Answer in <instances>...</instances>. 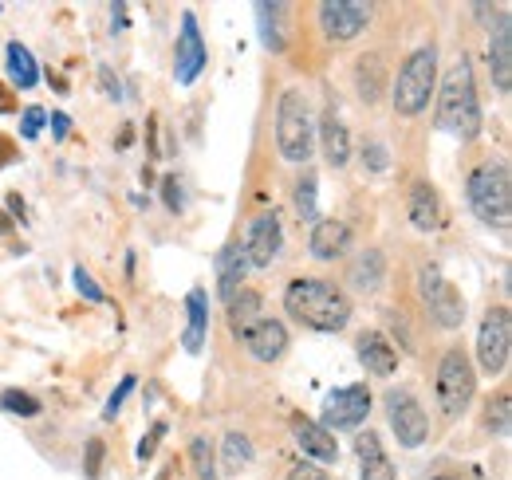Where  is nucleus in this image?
<instances>
[{
  "instance_id": "1",
  "label": "nucleus",
  "mask_w": 512,
  "mask_h": 480,
  "mask_svg": "<svg viewBox=\"0 0 512 480\" xmlns=\"http://www.w3.org/2000/svg\"><path fill=\"white\" fill-rule=\"evenodd\" d=\"M481 126H485V115L477 99V75H473V63L461 56L438 79V130H446L457 142H477Z\"/></svg>"
},
{
  "instance_id": "2",
  "label": "nucleus",
  "mask_w": 512,
  "mask_h": 480,
  "mask_svg": "<svg viewBox=\"0 0 512 480\" xmlns=\"http://www.w3.org/2000/svg\"><path fill=\"white\" fill-rule=\"evenodd\" d=\"M351 307L343 288L327 284V280H292L284 288V311L308 327V331H320V335H339L347 323H351Z\"/></svg>"
},
{
  "instance_id": "3",
  "label": "nucleus",
  "mask_w": 512,
  "mask_h": 480,
  "mask_svg": "<svg viewBox=\"0 0 512 480\" xmlns=\"http://www.w3.org/2000/svg\"><path fill=\"white\" fill-rule=\"evenodd\" d=\"M434 91H438V48L434 44H422V48H414L406 56V63L398 67V75L390 79L394 115H402V119L426 115Z\"/></svg>"
},
{
  "instance_id": "4",
  "label": "nucleus",
  "mask_w": 512,
  "mask_h": 480,
  "mask_svg": "<svg viewBox=\"0 0 512 480\" xmlns=\"http://www.w3.org/2000/svg\"><path fill=\"white\" fill-rule=\"evenodd\" d=\"M465 197H469V209L481 225L501 229V233L512 225V178L505 162L477 166L465 181Z\"/></svg>"
},
{
  "instance_id": "5",
  "label": "nucleus",
  "mask_w": 512,
  "mask_h": 480,
  "mask_svg": "<svg viewBox=\"0 0 512 480\" xmlns=\"http://www.w3.org/2000/svg\"><path fill=\"white\" fill-rule=\"evenodd\" d=\"M276 146L280 158L292 166H308L316 154V126H312V103L304 91L288 87L276 103Z\"/></svg>"
},
{
  "instance_id": "6",
  "label": "nucleus",
  "mask_w": 512,
  "mask_h": 480,
  "mask_svg": "<svg viewBox=\"0 0 512 480\" xmlns=\"http://www.w3.org/2000/svg\"><path fill=\"white\" fill-rule=\"evenodd\" d=\"M434 398H438V410L449 421L461 418L473 406V398H477V370H473V362H469V355L461 347H449L446 355L438 359Z\"/></svg>"
},
{
  "instance_id": "7",
  "label": "nucleus",
  "mask_w": 512,
  "mask_h": 480,
  "mask_svg": "<svg viewBox=\"0 0 512 480\" xmlns=\"http://www.w3.org/2000/svg\"><path fill=\"white\" fill-rule=\"evenodd\" d=\"M418 296L426 303V315H430L442 331H457V327L465 323V296L442 276L438 264H426V268L418 272Z\"/></svg>"
},
{
  "instance_id": "8",
  "label": "nucleus",
  "mask_w": 512,
  "mask_h": 480,
  "mask_svg": "<svg viewBox=\"0 0 512 480\" xmlns=\"http://www.w3.org/2000/svg\"><path fill=\"white\" fill-rule=\"evenodd\" d=\"M512 355V311L509 307H489L481 327H477V366L493 378L509 370Z\"/></svg>"
},
{
  "instance_id": "9",
  "label": "nucleus",
  "mask_w": 512,
  "mask_h": 480,
  "mask_svg": "<svg viewBox=\"0 0 512 480\" xmlns=\"http://www.w3.org/2000/svg\"><path fill=\"white\" fill-rule=\"evenodd\" d=\"M386 421H390V433L402 449H422L430 441V418L422 410V402L410 394V390H390L386 394Z\"/></svg>"
},
{
  "instance_id": "10",
  "label": "nucleus",
  "mask_w": 512,
  "mask_h": 480,
  "mask_svg": "<svg viewBox=\"0 0 512 480\" xmlns=\"http://www.w3.org/2000/svg\"><path fill=\"white\" fill-rule=\"evenodd\" d=\"M371 406H375V398H371L367 382L339 386V390H331V394L323 398L320 425L327 433H335V429H359L363 421L371 418Z\"/></svg>"
},
{
  "instance_id": "11",
  "label": "nucleus",
  "mask_w": 512,
  "mask_h": 480,
  "mask_svg": "<svg viewBox=\"0 0 512 480\" xmlns=\"http://www.w3.org/2000/svg\"><path fill=\"white\" fill-rule=\"evenodd\" d=\"M205 67H209V44L201 36L197 16L186 8L182 12V28H178V44H174V79H178V87H193Z\"/></svg>"
},
{
  "instance_id": "12",
  "label": "nucleus",
  "mask_w": 512,
  "mask_h": 480,
  "mask_svg": "<svg viewBox=\"0 0 512 480\" xmlns=\"http://www.w3.org/2000/svg\"><path fill=\"white\" fill-rule=\"evenodd\" d=\"M320 28L327 40L347 44L371 28V4L359 0H323L320 4Z\"/></svg>"
},
{
  "instance_id": "13",
  "label": "nucleus",
  "mask_w": 512,
  "mask_h": 480,
  "mask_svg": "<svg viewBox=\"0 0 512 480\" xmlns=\"http://www.w3.org/2000/svg\"><path fill=\"white\" fill-rule=\"evenodd\" d=\"M241 248H245L249 268H272V260H276L280 248H284V221H280V213H276V209L256 213L249 233L241 240Z\"/></svg>"
},
{
  "instance_id": "14",
  "label": "nucleus",
  "mask_w": 512,
  "mask_h": 480,
  "mask_svg": "<svg viewBox=\"0 0 512 480\" xmlns=\"http://www.w3.org/2000/svg\"><path fill=\"white\" fill-rule=\"evenodd\" d=\"M292 437L296 445L304 449V461L320 465V469H331L339 461V441L335 433H327L320 421H312L308 414H292Z\"/></svg>"
},
{
  "instance_id": "15",
  "label": "nucleus",
  "mask_w": 512,
  "mask_h": 480,
  "mask_svg": "<svg viewBox=\"0 0 512 480\" xmlns=\"http://www.w3.org/2000/svg\"><path fill=\"white\" fill-rule=\"evenodd\" d=\"M237 339L249 347V355L256 362H276L284 359V351H288V327L280 319H268V315H260L253 327H245Z\"/></svg>"
},
{
  "instance_id": "16",
  "label": "nucleus",
  "mask_w": 512,
  "mask_h": 480,
  "mask_svg": "<svg viewBox=\"0 0 512 480\" xmlns=\"http://www.w3.org/2000/svg\"><path fill=\"white\" fill-rule=\"evenodd\" d=\"M351 244H355V233H351V225L339 221V217H320V221L312 225V237H308L312 256L323 260V264L343 260V256L351 252Z\"/></svg>"
},
{
  "instance_id": "17",
  "label": "nucleus",
  "mask_w": 512,
  "mask_h": 480,
  "mask_svg": "<svg viewBox=\"0 0 512 480\" xmlns=\"http://www.w3.org/2000/svg\"><path fill=\"white\" fill-rule=\"evenodd\" d=\"M253 12H256V36H260L264 52L280 56L288 48V20H284L288 16V4L284 0H256Z\"/></svg>"
},
{
  "instance_id": "18",
  "label": "nucleus",
  "mask_w": 512,
  "mask_h": 480,
  "mask_svg": "<svg viewBox=\"0 0 512 480\" xmlns=\"http://www.w3.org/2000/svg\"><path fill=\"white\" fill-rule=\"evenodd\" d=\"M320 150L327 158V166H335V170H343L351 162V130H347V122H343L335 103L320 115Z\"/></svg>"
},
{
  "instance_id": "19",
  "label": "nucleus",
  "mask_w": 512,
  "mask_h": 480,
  "mask_svg": "<svg viewBox=\"0 0 512 480\" xmlns=\"http://www.w3.org/2000/svg\"><path fill=\"white\" fill-rule=\"evenodd\" d=\"M355 457H359V477L363 480H398V469L386 457L383 441H379L375 429H363L355 437Z\"/></svg>"
},
{
  "instance_id": "20",
  "label": "nucleus",
  "mask_w": 512,
  "mask_h": 480,
  "mask_svg": "<svg viewBox=\"0 0 512 480\" xmlns=\"http://www.w3.org/2000/svg\"><path fill=\"white\" fill-rule=\"evenodd\" d=\"M245 276H249V260H245L241 240H233L217 252V296H221V303H229L245 288Z\"/></svg>"
},
{
  "instance_id": "21",
  "label": "nucleus",
  "mask_w": 512,
  "mask_h": 480,
  "mask_svg": "<svg viewBox=\"0 0 512 480\" xmlns=\"http://www.w3.org/2000/svg\"><path fill=\"white\" fill-rule=\"evenodd\" d=\"M442 221H446V213H442L438 189H434L430 181H414V185H410V225H414L418 233H438Z\"/></svg>"
},
{
  "instance_id": "22",
  "label": "nucleus",
  "mask_w": 512,
  "mask_h": 480,
  "mask_svg": "<svg viewBox=\"0 0 512 480\" xmlns=\"http://www.w3.org/2000/svg\"><path fill=\"white\" fill-rule=\"evenodd\" d=\"M489 75H493V87L501 95L512 91V20L501 16L497 32H493V44H489Z\"/></svg>"
},
{
  "instance_id": "23",
  "label": "nucleus",
  "mask_w": 512,
  "mask_h": 480,
  "mask_svg": "<svg viewBox=\"0 0 512 480\" xmlns=\"http://www.w3.org/2000/svg\"><path fill=\"white\" fill-rule=\"evenodd\" d=\"M355 355H359V362L367 366V374H375V378H390V374L398 370V351L390 347V339H386V335H379V331L359 335Z\"/></svg>"
},
{
  "instance_id": "24",
  "label": "nucleus",
  "mask_w": 512,
  "mask_h": 480,
  "mask_svg": "<svg viewBox=\"0 0 512 480\" xmlns=\"http://www.w3.org/2000/svg\"><path fill=\"white\" fill-rule=\"evenodd\" d=\"M205 335H209V292L190 288V296H186V335H182L186 355L205 351Z\"/></svg>"
},
{
  "instance_id": "25",
  "label": "nucleus",
  "mask_w": 512,
  "mask_h": 480,
  "mask_svg": "<svg viewBox=\"0 0 512 480\" xmlns=\"http://www.w3.org/2000/svg\"><path fill=\"white\" fill-rule=\"evenodd\" d=\"M347 280H351V288H355V292H363V296L379 292V288H383V280H386L383 248H367V252H359V256L351 260V272H347Z\"/></svg>"
},
{
  "instance_id": "26",
  "label": "nucleus",
  "mask_w": 512,
  "mask_h": 480,
  "mask_svg": "<svg viewBox=\"0 0 512 480\" xmlns=\"http://www.w3.org/2000/svg\"><path fill=\"white\" fill-rule=\"evenodd\" d=\"M217 469L221 473H229V477H237V473H245L249 465L256 461V445L249 433H241V429H229L225 437H221V453H217Z\"/></svg>"
},
{
  "instance_id": "27",
  "label": "nucleus",
  "mask_w": 512,
  "mask_h": 480,
  "mask_svg": "<svg viewBox=\"0 0 512 480\" xmlns=\"http://www.w3.org/2000/svg\"><path fill=\"white\" fill-rule=\"evenodd\" d=\"M4 71H8V79H12L16 91H32L40 83V63L32 60V52L20 40H12L4 48Z\"/></svg>"
},
{
  "instance_id": "28",
  "label": "nucleus",
  "mask_w": 512,
  "mask_h": 480,
  "mask_svg": "<svg viewBox=\"0 0 512 480\" xmlns=\"http://www.w3.org/2000/svg\"><path fill=\"white\" fill-rule=\"evenodd\" d=\"M386 63L383 56H363V60L355 63V91H359V99L363 103H379L383 99V91H386Z\"/></svg>"
},
{
  "instance_id": "29",
  "label": "nucleus",
  "mask_w": 512,
  "mask_h": 480,
  "mask_svg": "<svg viewBox=\"0 0 512 480\" xmlns=\"http://www.w3.org/2000/svg\"><path fill=\"white\" fill-rule=\"evenodd\" d=\"M292 209H296V217H300V221H308V225H316V221H320V174H316L312 166H304V170H300V178H296V189H292Z\"/></svg>"
},
{
  "instance_id": "30",
  "label": "nucleus",
  "mask_w": 512,
  "mask_h": 480,
  "mask_svg": "<svg viewBox=\"0 0 512 480\" xmlns=\"http://www.w3.org/2000/svg\"><path fill=\"white\" fill-rule=\"evenodd\" d=\"M229 307V323H233V331L241 335L245 327H253L256 319H260V296H256L253 288H241L233 300L225 303Z\"/></svg>"
},
{
  "instance_id": "31",
  "label": "nucleus",
  "mask_w": 512,
  "mask_h": 480,
  "mask_svg": "<svg viewBox=\"0 0 512 480\" xmlns=\"http://www.w3.org/2000/svg\"><path fill=\"white\" fill-rule=\"evenodd\" d=\"M190 465L197 480H221V469H217V449L205 441V437H193L190 441Z\"/></svg>"
},
{
  "instance_id": "32",
  "label": "nucleus",
  "mask_w": 512,
  "mask_h": 480,
  "mask_svg": "<svg viewBox=\"0 0 512 480\" xmlns=\"http://www.w3.org/2000/svg\"><path fill=\"white\" fill-rule=\"evenodd\" d=\"M0 410H4V414H16V418H36L44 406H40V398H32L28 390H4V394H0Z\"/></svg>"
},
{
  "instance_id": "33",
  "label": "nucleus",
  "mask_w": 512,
  "mask_h": 480,
  "mask_svg": "<svg viewBox=\"0 0 512 480\" xmlns=\"http://www.w3.org/2000/svg\"><path fill=\"white\" fill-rule=\"evenodd\" d=\"M485 429H489V433H497V437H509L512 433L509 394H497V402H493V406H489V414H485Z\"/></svg>"
},
{
  "instance_id": "34",
  "label": "nucleus",
  "mask_w": 512,
  "mask_h": 480,
  "mask_svg": "<svg viewBox=\"0 0 512 480\" xmlns=\"http://www.w3.org/2000/svg\"><path fill=\"white\" fill-rule=\"evenodd\" d=\"M71 288H75L87 303H107V292L95 284V276H91L83 264H79V268H71Z\"/></svg>"
},
{
  "instance_id": "35",
  "label": "nucleus",
  "mask_w": 512,
  "mask_h": 480,
  "mask_svg": "<svg viewBox=\"0 0 512 480\" xmlns=\"http://www.w3.org/2000/svg\"><path fill=\"white\" fill-rule=\"evenodd\" d=\"M134 390H138V378H134V374H123V378H119V386H115V390H111V398H107V406H103V418L111 421V418H119V410H123V402H127L130 394H134Z\"/></svg>"
},
{
  "instance_id": "36",
  "label": "nucleus",
  "mask_w": 512,
  "mask_h": 480,
  "mask_svg": "<svg viewBox=\"0 0 512 480\" xmlns=\"http://www.w3.org/2000/svg\"><path fill=\"white\" fill-rule=\"evenodd\" d=\"M44 122H48V111H44V107H24V111H20V138H24V142H36L40 130H44Z\"/></svg>"
},
{
  "instance_id": "37",
  "label": "nucleus",
  "mask_w": 512,
  "mask_h": 480,
  "mask_svg": "<svg viewBox=\"0 0 512 480\" xmlns=\"http://www.w3.org/2000/svg\"><path fill=\"white\" fill-rule=\"evenodd\" d=\"M103 461H107V445H103L99 437H91V441H87V449H83V473H87L91 480H99Z\"/></svg>"
},
{
  "instance_id": "38",
  "label": "nucleus",
  "mask_w": 512,
  "mask_h": 480,
  "mask_svg": "<svg viewBox=\"0 0 512 480\" xmlns=\"http://www.w3.org/2000/svg\"><path fill=\"white\" fill-rule=\"evenodd\" d=\"M162 201H166L170 213H182V209H186V193H182L178 174H166V178H162Z\"/></svg>"
},
{
  "instance_id": "39",
  "label": "nucleus",
  "mask_w": 512,
  "mask_h": 480,
  "mask_svg": "<svg viewBox=\"0 0 512 480\" xmlns=\"http://www.w3.org/2000/svg\"><path fill=\"white\" fill-rule=\"evenodd\" d=\"M363 166H367L371 174H386V170H390V154H386L383 142H367V146H363Z\"/></svg>"
},
{
  "instance_id": "40",
  "label": "nucleus",
  "mask_w": 512,
  "mask_h": 480,
  "mask_svg": "<svg viewBox=\"0 0 512 480\" xmlns=\"http://www.w3.org/2000/svg\"><path fill=\"white\" fill-rule=\"evenodd\" d=\"M166 429H170L166 421H154V425H150V433H146V437L138 441V461H150V457L158 453V445H162V437H166Z\"/></svg>"
},
{
  "instance_id": "41",
  "label": "nucleus",
  "mask_w": 512,
  "mask_h": 480,
  "mask_svg": "<svg viewBox=\"0 0 512 480\" xmlns=\"http://www.w3.org/2000/svg\"><path fill=\"white\" fill-rule=\"evenodd\" d=\"M288 480H331V477H327V469H320V465H312V461H300V465H292Z\"/></svg>"
},
{
  "instance_id": "42",
  "label": "nucleus",
  "mask_w": 512,
  "mask_h": 480,
  "mask_svg": "<svg viewBox=\"0 0 512 480\" xmlns=\"http://www.w3.org/2000/svg\"><path fill=\"white\" fill-rule=\"evenodd\" d=\"M99 83H103V91H107V95H111L115 103L123 99V87H119V75H115L111 67H99Z\"/></svg>"
},
{
  "instance_id": "43",
  "label": "nucleus",
  "mask_w": 512,
  "mask_h": 480,
  "mask_svg": "<svg viewBox=\"0 0 512 480\" xmlns=\"http://www.w3.org/2000/svg\"><path fill=\"white\" fill-rule=\"evenodd\" d=\"M130 8L127 4H123V0H119V4H111V32H127L130 28Z\"/></svg>"
},
{
  "instance_id": "44",
  "label": "nucleus",
  "mask_w": 512,
  "mask_h": 480,
  "mask_svg": "<svg viewBox=\"0 0 512 480\" xmlns=\"http://www.w3.org/2000/svg\"><path fill=\"white\" fill-rule=\"evenodd\" d=\"M48 122H52V134H56L60 142H64L67 134H71V119H67L64 111H52V115H48Z\"/></svg>"
},
{
  "instance_id": "45",
  "label": "nucleus",
  "mask_w": 512,
  "mask_h": 480,
  "mask_svg": "<svg viewBox=\"0 0 512 480\" xmlns=\"http://www.w3.org/2000/svg\"><path fill=\"white\" fill-rule=\"evenodd\" d=\"M130 142H134V126L123 122V126H119V138H115V150H130Z\"/></svg>"
},
{
  "instance_id": "46",
  "label": "nucleus",
  "mask_w": 512,
  "mask_h": 480,
  "mask_svg": "<svg viewBox=\"0 0 512 480\" xmlns=\"http://www.w3.org/2000/svg\"><path fill=\"white\" fill-rule=\"evenodd\" d=\"M8 209H12V213H16V217H24V201H20V197H16V193H8Z\"/></svg>"
},
{
  "instance_id": "47",
  "label": "nucleus",
  "mask_w": 512,
  "mask_h": 480,
  "mask_svg": "<svg viewBox=\"0 0 512 480\" xmlns=\"http://www.w3.org/2000/svg\"><path fill=\"white\" fill-rule=\"evenodd\" d=\"M8 229H12V225H8V221H4V217H0V233H8Z\"/></svg>"
},
{
  "instance_id": "48",
  "label": "nucleus",
  "mask_w": 512,
  "mask_h": 480,
  "mask_svg": "<svg viewBox=\"0 0 512 480\" xmlns=\"http://www.w3.org/2000/svg\"><path fill=\"white\" fill-rule=\"evenodd\" d=\"M438 480H449V477H438Z\"/></svg>"
},
{
  "instance_id": "49",
  "label": "nucleus",
  "mask_w": 512,
  "mask_h": 480,
  "mask_svg": "<svg viewBox=\"0 0 512 480\" xmlns=\"http://www.w3.org/2000/svg\"><path fill=\"white\" fill-rule=\"evenodd\" d=\"M0 12H4V4H0Z\"/></svg>"
}]
</instances>
